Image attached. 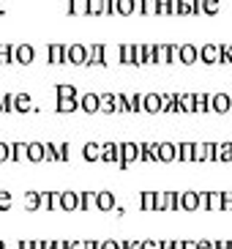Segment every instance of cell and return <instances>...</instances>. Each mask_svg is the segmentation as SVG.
Wrapping results in <instances>:
<instances>
[{
    "label": "cell",
    "instance_id": "1",
    "mask_svg": "<svg viewBox=\"0 0 232 249\" xmlns=\"http://www.w3.org/2000/svg\"><path fill=\"white\" fill-rule=\"evenodd\" d=\"M85 58H87V47L85 44H63V63L85 66Z\"/></svg>",
    "mask_w": 232,
    "mask_h": 249
},
{
    "label": "cell",
    "instance_id": "2",
    "mask_svg": "<svg viewBox=\"0 0 232 249\" xmlns=\"http://www.w3.org/2000/svg\"><path fill=\"white\" fill-rule=\"evenodd\" d=\"M134 161H139V142H120V170H129Z\"/></svg>",
    "mask_w": 232,
    "mask_h": 249
},
{
    "label": "cell",
    "instance_id": "3",
    "mask_svg": "<svg viewBox=\"0 0 232 249\" xmlns=\"http://www.w3.org/2000/svg\"><path fill=\"white\" fill-rule=\"evenodd\" d=\"M197 60H199V47H194V44H178V63L191 66V63H197Z\"/></svg>",
    "mask_w": 232,
    "mask_h": 249
},
{
    "label": "cell",
    "instance_id": "4",
    "mask_svg": "<svg viewBox=\"0 0 232 249\" xmlns=\"http://www.w3.org/2000/svg\"><path fill=\"white\" fill-rule=\"evenodd\" d=\"M33 58H36L33 44H14V63H19V66H30Z\"/></svg>",
    "mask_w": 232,
    "mask_h": 249
},
{
    "label": "cell",
    "instance_id": "5",
    "mask_svg": "<svg viewBox=\"0 0 232 249\" xmlns=\"http://www.w3.org/2000/svg\"><path fill=\"white\" fill-rule=\"evenodd\" d=\"M232 110V99L230 93H211V112H218V115H224V112Z\"/></svg>",
    "mask_w": 232,
    "mask_h": 249
},
{
    "label": "cell",
    "instance_id": "6",
    "mask_svg": "<svg viewBox=\"0 0 232 249\" xmlns=\"http://www.w3.org/2000/svg\"><path fill=\"white\" fill-rule=\"evenodd\" d=\"M99 161H115V164H120V142H101V159Z\"/></svg>",
    "mask_w": 232,
    "mask_h": 249
},
{
    "label": "cell",
    "instance_id": "7",
    "mask_svg": "<svg viewBox=\"0 0 232 249\" xmlns=\"http://www.w3.org/2000/svg\"><path fill=\"white\" fill-rule=\"evenodd\" d=\"M115 205H117V197H115L109 189L96 192V208H99V211H112Z\"/></svg>",
    "mask_w": 232,
    "mask_h": 249
},
{
    "label": "cell",
    "instance_id": "8",
    "mask_svg": "<svg viewBox=\"0 0 232 249\" xmlns=\"http://www.w3.org/2000/svg\"><path fill=\"white\" fill-rule=\"evenodd\" d=\"M77 102H80V110L87 112V115L99 112V93H90V90H87V93H82Z\"/></svg>",
    "mask_w": 232,
    "mask_h": 249
},
{
    "label": "cell",
    "instance_id": "9",
    "mask_svg": "<svg viewBox=\"0 0 232 249\" xmlns=\"http://www.w3.org/2000/svg\"><path fill=\"white\" fill-rule=\"evenodd\" d=\"M142 112H161V93H142Z\"/></svg>",
    "mask_w": 232,
    "mask_h": 249
},
{
    "label": "cell",
    "instance_id": "10",
    "mask_svg": "<svg viewBox=\"0 0 232 249\" xmlns=\"http://www.w3.org/2000/svg\"><path fill=\"white\" fill-rule=\"evenodd\" d=\"M85 66H104V44H90L87 47Z\"/></svg>",
    "mask_w": 232,
    "mask_h": 249
},
{
    "label": "cell",
    "instance_id": "11",
    "mask_svg": "<svg viewBox=\"0 0 232 249\" xmlns=\"http://www.w3.org/2000/svg\"><path fill=\"white\" fill-rule=\"evenodd\" d=\"M139 161H159V142H139Z\"/></svg>",
    "mask_w": 232,
    "mask_h": 249
},
{
    "label": "cell",
    "instance_id": "12",
    "mask_svg": "<svg viewBox=\"0 0 232 249\" xmlns=\"http://www.w3.org/2000/svg\"><path fill=\"white\" fill-rule=\"evenodd\" d=\"M60 208L63 211H77L80 208V192H60Z\"/></svg>",
    "mask_w": 232,
    "mask_h": 249
},
{
    "label": "cell",
    "instance_id": "13",
    "mask_svg": "<svg viewBox=\"0 0 232 249\" xmlns=\"http://www.w3.org/2000/svg\"><path fill=\"white\" fill-rule=\"evenodd\" d=\"M199 60L208 63V66H216L218 63V44H202L199 47Z\"/></svg>",
    "mask_w": 232,
    "mask_h": 249
},
{
    "label": "cell",
    "instance_id": "14",
    "mask_svg": "<svg viewBox=\"0 0 232 249\" xmlns=\"http://www.w3.org/2000/svg\"><path fill=\"white\" fill-rule=\"evenodd\" d=\"M183 211H199V192H181Z\"/></svg>",
    "mask_w": 232,
    "mask_h": 249
},
{
    "label": "cell",
    "instance_id": "15",
    "mask_svg": "<svg viewBox=\"0 0 232 249\" xmlns=\"http://www.w3.org/2000/svg\"><path fill=\"white\" fill-rule=\"evenodd\" d=\"M181 208V195L178 192H161V211H178Z\"/></svg>",
    "mask_w": 232,
    "mask_h": 249
},
{
    "label": "cell",
    "instance_id": "16",
    "mask_svg": "<svg viewBox=\"0 0 232 249\" xmlns=\"http://www.w3.org/2000/svg\"><path fill=\"white\" fill-rule=\"evenodd\" d=\"M47 63H52V66L63 63V44H58V41L47 44Z\"/></svg>",
    "mask_w": 232,
    "mask_h": 249
},
{
    "label": "cell",
    "instance_id": "17",
    "mask_svg": "<svg viewBox=\"0 0 232 249\" xmlns=\"http://www.w3.org/2000/svg\"><path fill=\"white\" fill-rule=\"evenodd\" d=\"M82 156H85V161H99L101 159V142H85L82 145Z\"/></svg>",
    "mask_w": 232,
    "mask_h": 249
},
{
    "label": "cell",
    "instance_id": "18",
    "mask_svg": "<svg viewBox=\"0 0 232 249\" xmlns=\"http://www.w3.org/2000/svg\"><path fill=\"white\" fill-rule=\"evenodd\" d=\"M178 159V145L175 142H159V161H175Z\"/></svg>",
    "mask_w": 232,
    "mask_h": 249
},
{
    "label": "cell",
    "instance_id": "19",
    "mask_svg": "<svg viewBox=\"0 0 232 249\" xmlns=\"http://www.w3.org/2000/svg\"><path fill=\"white\" fill-rule=\"evenodd\" d=\"M41 205L50 208V211H58L60 208V192H41Z\"/></svg>",
    "mask_w": 232,
    "mask_h": 249
},
{
    "label": "cell",
    "instance_id": "20",
    "mask_svg": "<svg viewBox=\"0 0 232 249\" xmlns=\"http://www.w3.org/2000/svg\"><path fill=\"white\" fill-rule=\"evenodd\" d=\"M14 112H33V102L28 93H14Z\"/></svg>",
    "mask_w": 232,
    "mask_h": 249
},
{
    "label": "cell",
    "instance_id": "21",
    "mask_svg": "<svg viewBox=\"0 0 232 249\" xmlns=\"http://www.w3.org/2000/svg\"><path fill=\"white\" fill-rule=\"evenodd\" d=\"M99 112H115V93H99Z\"/></svg>",
    "mask_w": 232,
    "mask_h": 249
},
{
    "label": "cell",
    "instance_id": "22",
    "mask_svg": "<svg viewBox=\"0 0 232 249\" xmlns=\"http://www.w3.org/2000/svg\"><path fill=\"white\" fill-rule=\"evenodd\" d=\"M134 14L153 17L156 14V0H134Z\"/></svg>",
    "mask_w": 232,
    "mask_h": 249
},
{
    "label": "cell",
    "instance_id": "23",
    "mask_svg": "<svg viewBox=\"0 0 232 249\" xmlns=\"http://www.w3.org/2000/svg\"><path fill=\"white\" fill-rule=\"evenodd\" d=\"M41 208V192H25V211H38Z\"/></svg>",
    "mask_w": 232,
    "mask_h": 249
},
{
    "label": "cell",
    "instance_id": "24",
    "mask_svg": "<svg viewBox=\"0 0 232 249\" xmlns=\"http://www.w3.org/2000/svg\"><path fill=\"white\" fill-rule=\"evenodd\" d=\"M194 112H211V93H194Z\"/></svg>",
    "mask_w": 232,
    "mask_h": 249
},
{
    "label": "cell",
    "instance_id": "25",
    "mask_svg": "<svg viewBox=\"0 0 232 249\" xmlns=\"http://www.w3.org/2000/svg\"><path fill=\"white\" fill-rule=\"evenodd\" d=\"M178 110L194 112V93H178Z\"/></svg>",
    "mask_w": 232,
    "mask_h": 249
},
{
    "label": "cell",
    "instance_id": "26",
    "mask_svg": "<svg viewBox=\"0 0 232 249\" xmlns=\"http://www.w3.org/2000/svg\"><path fill=\"white\" fill-rule=\"evenodd\" d=\"M28 159V142H11V161Z\"/></svg>",
    "mask_w": 232,
    "mask_h": 249
},
{
    "label": "cell",
    "instance_id": "27",
    "mask_svg": "<svg viewBox=\"0 0 232 249\" xmlns=\"http://www.w3.org/2000/svg\"><path fill=\"white\" fill-rule=\"evenodd\" d=\"M178 159L194 161V142H178Z\"/></svg>",
    "mask_w": 232,
    "mask_h": 249
},
{
    "label": "cell",
    "instance_id": "28",
    "mask_svg": "<svg viewBox=\"0 0 232 249\" xmlns=\"http://www.w3.org/2000/svg\"><path fill=\"white\" fill-rule=\"evenodd\" d=\"M55 93H58V99H80L77 88H74V85H66V82L55 85Z\"/></svg>",
    "mask_w": 232,
    "mask_h": 249
},
{
    "label": "cell",
    "instance_id": "29",
    "mask_svg": "<svg viewBox=\"0 0 232 249\" xmlns=\"http://www.w3.org/2000/svg\"><path fill=\"white\" fill-rule=\"evenodd\" d=\"M96 208V192H80V208L77 211H90Z\"/></svg>",
    "mask_w": 232,
    "mask_h": 249
},
{
    "label": "cell",
    "instance_id": "30",
    "mask_svg": "<svg viewBox=\"0 0 232 249\" xmlns=\"http://www.w3.org/2000/svg\"><path fill=\"white\" fill-rule=\"evenodd\" d=\"M199 11L208 14V17L218 14V11H221V0H199Z\"/></svg>",
    "mask_w": 232,
    "mask_h": 249
},
{
    "label": "cell",
    "instance_id": "31",
    "mask_svg": "<svg viewBox=\"0 0 232 249\" xmlns=\"http://www.w3.org/2000/svg\"><path fill=\"white\" fill-rule=\"evenodd\" d=\"M28 161H44V142H28Z\"/></svg>",
    "mask_w": 232,
    "mask_h": 249
},
{
    "label": "cell",
    "instance_id": "32",
    "mask_svg": "<svg viewBox=\"0 0 232 249\" xmlns=\"http://www.w3.org/2000/svg\"><path fill=\"white\" fill-rule=\"evenodd\" d=\"M216 161H232V142H216Z\"/></svg>",
    "mask_w": 232,
    "mask_h": 249
},
{
    "label": "cell",
    "instance_id": "33",
    "mask_svg": "<svg viewBox=\"0 0 232 249\" xmlns=\"http://www.w3.org/2000/svg\"><path fill=\"white\" fill-rule=\"evenodd\" d=\"M129 112H142V93H123Z\"/></svg>",
    "mask_w": 232,
    "mask_h": 249
},
{
    "label": "cell",
    "instance_id": "34",
    "mask_svg": "<svg viewBox=\"0 0 232 249\" xmlns=\"http://www.w3.org/2000/svg\"><path fill=\"white\" fill-rule=\"evenodd\" d=\"M139 205H142V211H156V192H142L139 195Z\"/></svg>",
    "mask_w": 232,
    "mask_h": 249
},
{
    "label": "cell",
    "instance_id": "35",
    "mask_svg": "<svg viewBox=\"0 0 232 249\" xmlns=\"http://www.w3.org/2000/svg\"><path fill=\"white\" fill-rule=\"evenodd\" d=\"M55 110L58 112H74V110H80V102L77 99H58V104H55Z\"/></svg>",
    "mask_w": 232,
    "mask_h": 249
},
{
    "label": "cell",
    "instance_id": "36",
    "mask_svg": "<svg viewBox=\"0 0 232 249\" xmlns=\"http://www.w3.org/2000/svg\"><path fill=\"white\" fill-rule=\"evenodd\" d=\"M115 14L131 17L134 14V0H115Z\"/></svg>",
    "mask_w": 232,
    "mask_h": 249
},
{
    "label": "cell",
    "instance_id": "37",
    "mask_svg": "<svg viewBox=\"0 0 232 249\" xmlns=\"http://www.w3.org/2000/svg\"><path fill=\"white\" fill-rule=\"evenodd\" d=\"M156 63L159 66L169 63V44H156Z\"/></svg>",
    "mask_w": 232,
    "mask_h": 249
},
{
    "label": "cell",
    "instance_id": "38",
    "mask_svg": "<svg viewBox=\"0 0 232 249\" xmlns=\"http://www.w3.org/2000/svg\"><path fill=\"white\" fill-rule=\"evenodd\" d=\"M0 63H14V44H0Z\"/></svg>",
    "mask_w": 232,
    "mask_h": 249
},
{
    "label": "cell",
    "instance_id": "39",
    "mask_svg": "<svg viewBox=\"0 0 232 249\" xmlns=\"http://www.w3.org/2000/svg\"><path fill=\"white\" fill-rule=\"evenodd\" d=\"M68 14H87V0H68Z\"/></svg>",
    "mask_w": 232,
    "mask_h": 249
},
{
    "label": "cell",
    "instance_id": "40",
    "mask_svg": "<svg viewBox=\"0 0 232 249\" xmlns=\"http://www.w3.org/2000/svg\"><path fill=\"white\" fill-rule=\"evenodd\" d=\"M44 159L58 161V145H55V142H44Z\"/></svg>",
    "mask_w": 232,
    "mask_h": 249
},
{
    "label": "cell",
    "instance_id": "41",
    "mask_svg": "<svg viewBox=\"0 0 232 249\" xmlns=\"http://www.w3.org/2000/svg\"><path fill=\"white\" fill-rule=\"evenodd\" d=\"M87 14H90V17L101 14V0H87Z\"/></svg>",
    "mask_w": 232,
    "mask_h": 249
},
{
    "label": "cell",
    "instance_id": "42",
    "mask_svg": "<svg viewBox=\"0 0 232 249\" xmlns=\"http://www.w3.org/2000/svg\"><path fill=\"white\" fill-rule=\"evenodd\" d=\"M115 112H129V107H126V96H123V93H115Z\"/></svg>",
    "mask_w": 232,
    "mask_h": 249
},
{
    "label": "cell",
    "instance_id": "43",
    "mask_svg": "<svg viewBox=\"0 0 232 249\" xmlns=\"http://www.w3.org/2000/svg\"><path fill=\"white\" fill-rule=\"evenodd\" d=\"M0 161H11V142H0Z\"/></svg>",
    "mask_w": 232,
    "mask_h": 249
},
{
    "label": "cell",
    "instance_id": "44",
    "mask_svg": "<svg viewBox=\"0 0 232 249\" xmlns=\"http://www.w3.org/2000/svg\"><path fill=\"white\" fill-rule=\"evenodd\" d=\"M156 14H172L169 0H156Z\"/></svg>",
    "mask_w": 232,
    "mask_h": 249
},
{
    "label": "cell",
    "instance_id": "45",
    "mask_svg": "<svg viewBox=\"0 0 232 249\" xmlns=\"http://www.w3.org/2000/svg\"><path fill=\"white\" fill-rule=\"evenodd\" d=\"M11 208V192H0V211Z\"/></svg>",
    "mask_w": 232,
    "mask_h": 249
},
{
    "label": "cell",
    "instance_id": "46",
    "mask_svg": "<svg viewBox=\"0 0 232 249\" xmlns=\"http://www.w3.org/2000/svg\"><path fill=\"white\" fill-rule=\"evenodd\" d=\"M221 211H232V192H221Z\"/></svg>",
    "mask_w": 232,
    "mask_h": 249
},
{
    "label": "cell",
    "instance_id": "47",
    "mask_svg": "<svg viewBox=\"0 0 232 249\" xmlns=\"http://www.w3.org/2000/svg\"><path fill=\"white\" fill-rule=\"evenodd\" d=\"M101 14H107V17L115 14V0H101Z\"/></svg>",
    "mask_w": 232,
    "mask_h": 249
},
{
    "label": "cell",
    "instance_id": "48",
    "mask_svg": "<svg viewBox=\"0 0 232 249\" xmlns=\"http://www.w3.org/2000/svg\"><path fill=\"white\" fill-rule=\"evenodd\" d=\"M194 161H205V142H194Z\"/></svg>",
    "mask_w": 232,
    "mask_h": 249
},
{
    "label": "cell",
    "instance_id": "49",
    "mask_svg": "<svg viewBox=\"0 0 232 249\" xmlns=\"http://www.w3.org/2000/svg\"><path fill=\"white\" fill-rule=\"evenodd\" d=\"M58 161H68V142L58 145Z\"/></svg>",
    "mask_w": 232,
    "mask_h": 249
},
{
    "label": "cell",
    "instance_id": "50",
    "mask_svg": "<svg viewBox=\"0 0 232 249\" xmlns=\"http://www.w3.org/2000/svg\"><path fill=\"white\" fill-rule=\"evenodd\" d=\"M139 249H161V244L153 241V238H145V241H139Z\"/></svg>",
    "mask_w": 232,
    "mask_h": 249
},
{
    "label": "cell",
    "instance_id": "51",
    "mask_svg": "<svg viewBox=\"0 0 232 249\" xmlns=\"http://www.w3.org/2000/svg\"><path fill=\"white\" fill-rule=\"evenodd\" d=\"M213 249H232V241L230 238H218V241H213Z\"/></svg>",
    "mask_w": 232,
    "mask_h": 249
},
{
    "label": "cell",
    "instance_id": "52",
    "mask_svg": "<svg viewBox=\"0 0 232 249\" xmlns=\"http://www.w3.org/2000/svg\"><path fill=\"white\" fill-rule=\"evenodd\" d=\"M101 249H120V241H115V238H107V241H101Z\"/></svg>",
    "mask_w": 232,
    "mask_h": 249
},
{
    "label": "cell",
    "instance_id": "53",
    "mask_svg": "<svg viewBox=\"0 0 232 249\" xmlns=\"http://www.w3.org/2000/svg\"><path fill=\"white\" fill-rule=\"evenodd\" d=\"M169 63H178V44H169Z\"/></svg>",
    "mask_w": 232,
    "mask_h": 249
},
{
    "label": "cell",
    "instance_id": "54",
    "mask_svg": "<svg viewBox=\"0 0 232 249\" xmlns=\"http://www.w3.org/2000/svg\"><path fill=\"white\" fill-rule=\"evenodd\" d=\"M197 249H213V241H208V238H199V241H197Z\"/></svg>",
    "mask_w": 232,
    "mask_h": 249
},
{
    "label": "cell",
    "instance_id": "55",
    "mask_svg": "<svg viewBox=\"0 0 232 249\" xmlns=\"http://www.w3.org/2000/svg\"><path fill=\"white\" fill-rule=\"evenodd\" d=\"M68 249H87V241H68Z\"/></svg>",
    "mask_w": 232,
    "mask_h": 249
},
{
    "label": "cell",
    "instance_id": "56",
    "mask_svg": "<svg viewBox=\"0 0 232 249\" xmlns=\"http://www.w3.org/2000/svg\"><path fill=\"white\" fill-rule=\"evenodd\" d=\"M17 249H33V241H28V238H22V241L17 244Z\"/></svg>",
    "mask_w": 232,
    "mask_h": 249
},
{
    "label": "cell",
    "instance_id": "57",
    "mask_svg": "<svg viewBox=\"0 0 232 249\" xmlns=\"http://www.w3.org/2000/svg\"><path fill=\"white\" fill-rule=\"evenodd\" d=\"M87 249H101V241H96V238H87Z\"/></svg>",
    "mask_w": 232,
    "mask_h": 249
},
{
    "label": "cell",
    "instance_id": "58",
    "mask_svg": "<svg viewBox=\"0 0 232 249\" xmlns=\"http://www.w3.org/2000/svg\"><path fill=\"white\" fill-rule=\"evenodd\" d=\"M52 249H68V241H52Z\"/></svg>",
    "mask_w": 232,
    "mask_h": 249
},
{
    "label": "cell",
    "instance_id": "59",
    "mask_svg": "<svg viewBox=\"0 0 232 249\" xmlns=\"http://www.w3.org/2000/svg\"><path fill=\"white\" fill-rule=\"evenodd\" d=\"M183 249H197V241H189V238H183Z\"/></svg>",
    "mask_w": 232,
    "mask_h": 249
},
{
    "label": "cell",
    "instance_id": "60",
    "mask_svg": "<svg viewBox=\"0 0 232 249\" xmlns=\"http://www.w3.org/2000/svg\"><path fill=\"white\" fill-rule=\"evenodd\" d=\"M161 249H172V238H164V241H159Z\"/></svg>",
    "mask_w": 232,
    "mask_h": 249
},
{
    "label": "cell",
    "instance_id": "61",
    "mask_svg": "<svg viewBox=\"0 0 232 249\" xmlns=\"http://www.w3.org/2000/svg\"><path fill=\"white\" fill-rule=\"evenodd\" d=\"M0 249H6V244H3V241H0Z\"/></svg>",
    "mask_w": 232,
    "mask_h": 249
},
{
    "label": "cell",
    "instance_id": "62",
    "mask_svg": "<svg viewBox=\"0 0 232 249\" xmlns=\"http://www.w3.org/2000/svg\"><path fill=\"white\" fill-rule=\"evenodd\" d=\"M0 14H3V8H0Z\"/></svg>",
    "mask_w": 232,
    "mask_h": 249
},
{
    "label": "cell",
    "instance_id": "63",
    "mask_svg": "<svg viewBox=\"0 0 232 249\" xmlns=\"http://www.w3.org/2000/svg\"><path fill=\"white\" fill-rule=\"evenodd\" d=\"M0 112H3V110H0Z\"/></svg>",
    "mask_w": 232,
    "mask_h": 249
}]
</instances>
